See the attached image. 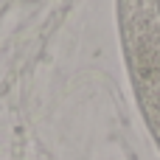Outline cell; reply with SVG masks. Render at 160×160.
<instances>
[{
  "label": "cell",
  "mask_w": 160,
  "mask_h": 160,
  "mask_svg": "<svg viewBox=\"0 0 160 160\" xmlns=\"http://www.w3.org/2000/svg\"><path fill=\"white\" fill-rule=\"evenodd\" d=\"M118 25L135 101L160 146V0H118Z\"/></svg>",
  "instance_id": "6da1fadb"
}]
</instances>
